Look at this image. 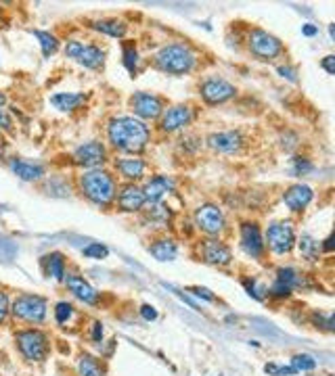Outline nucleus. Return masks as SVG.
Masks as SVG:
<instances>
[{"label": "nucleus", "mask_w": 335, "mask_h": 376, "mask_svg": "<svg viewBox=\"0 0 335 376\" xmlns=\"http://www.w3.org/2000/svg\"><path fill=\"white\" fill-rule=\"evenodd\" d=\"M78 374L80 376H107V366L90 355V353H82L80 359H78Z\"/></svg>", "instance_id": "obj_25"}, {"label": "nucleus", "mask_w": 335, "mask_h": 376, "mask_svg": "<svg viewBox=\"0 0 335 376\" xmlns=\"http://www.w3.org/2000/svg\"><path fill=\"white\" fill-rule=\"evenodd\" d=\"M295 244H298V249H300V256H302L306 262H316V260H318L323 244H320L316 238H312L310 234H302V236L295 240Z\"/></svg>", "instance_id": "obj_28"}, {"label": "nucleus", "mask_w": 335, "mask_h": 376, "mask_svg": "<svg viewBox=\"0 0 335 376\" xmlns=\"http://www.w3.org/2000/svg\"><path fill=\"white\" fill-rule=\"evenodd\" d=\"M302 34H304V36H308V38H312V36H316V34H318V28H316V26H312V24H306V26H302Z\"/></svg>", "instance_id": "obj_46"}, {"label": "nucleus", "mask_w": 335, "mask_h": 376, "mask_svg": "<svg viewBox=\"0 0 335 376\" xmlns=\"http://www.w3.org/2000/svg\"><path fill=\"white\" fill-rule=\"evenodd\" d=\"M32 34L40 40V46H42V55L44 57H51L57 53L59 48V40L51 34V32H42V30H32Z\"/></svg>", "instance_id": "obj_30"}, {"label": "nucleus", "mask_w": 335, "mask_h": 376, "mask_svg": "<svg viewBox=\"0 0 335 376\" xmlns=\"http://www.w3.org/2000/svg\"><path fill=\"white\" fill-rule=\"evenodd\" d=\"M243 287H246V291H248V295L250 297H254V299H258V301H262L264 299V295L262 293H266V291H262V289H258L256 287V280H243Z\"/></svg>", "instance_id": "obj_38"}, {"label": "nucleus", "mask_w": 335, "mask_h": 376, "mask_svg": "<svg viewBox=\"0 0 335 376\" xmlns=\"http://www.w3.org/2000/svg\"><path fill=\"white\" fill-rule=\"evenodd\" d=\"M172 190H174V180L170 176H164V174L153 176L143 186V195H145L147 203H162V199L166 195H170Z\"/></svg>", "instance_id": "obj_19"}, {"label": "nucleus", "mask_w": 335, "mask_h": 376, "mask_svg": "<svg viewBox=\"0 0 335 376\" xmlns=\"http://www.w3.org/2000/svg\"><path fill=\"white\" fill-rule=\"evenodd\" d=\"M239 240H241V249L246 253L254 260H260L266 251V244H264V238H262V232H260V226L256 222H243L241 228H239Z\"/></svg>", "instance_id": "obj_12"}, {"label": "nucleus", "mask_w": 335, "mask_h": 376, "mask_svg": "<svg viewBox=\"0 0 335 376\" xmlns=\"http://www.w3.org/2000/svg\"><path fill=\"white\" fill-rule=\"evenodd\" d=\"M116 170L124 180H128V184H135L137 180H141L145 176L147 163L141 157H135V155L132 157H120L116 161Z\"/></svg>", "instance_id": "obj_21"}, {"label": "nucleus", "mask_w": 335, "mask_h": 376, "mask_svg": "<svg viewBox=\"0 0 335 376\" xmlns=\"http://www.w3.org/2000/svg\"><path fill=\"white\" fill-rule=\"evenodd\" d=\"M42 266H44V272H46V276L49 278H53V280H65V258H63V253H59V251H53V253H49V256H44L42 258Z\"/></svg>", "instance_id": "obj_23"}, {"label": "nucleus", "mask_w": 335, "mask_h": 376, "mask_svg": "<svg viewBox=\"0 0 335 376\" xmlns=\"http://www.w3.org/2000/svg\"><path fill=\"white\" fill-rule=\"evenodd\" d=\"M312 324L316 328H325L327 332H333V314H323V312H314L312 314Z\"/></svg>", "instance_id": "obj_35"}, {"label": "nucleus", "mask_w": 335, "mask_h": 376, "mask_svg": "<svg viewBox=\"0 0 335 376\" xmlns=\"http://www.w3.org/2000/svg\"><path fill=\"white\" fill-rule=\"evenodd\" d=\"M207 147L216 153L233 155L243 147V134L239 130H225V132H214L207 136Z\"/></svg>", "instance_id": "obj_16"}, {"label": "nucleus", "mask_w": 335, "mask_h": 376, "mask_svg": "<svg viewBox=\"0 0 335 376\" xmlns=\"http://www.w3.org/2000/svg\"><path fill=\"white\" fill-rule=\"evenodd\" d=\"M0 130H5V132L13 130V119L5 109H0Z\"/></svg>", "instance_id": "obj_40"}, {"label": "nucleus", "mask_w": 335, "mask_h": 376, "mask_svg": "<svg viewBox=\"0 0 335 376\" xmlns=\"http://www.w3.org/2000/svg\"><path fill=\"white\" fill-rule=\"evenodd\" d=\"M195 63H197V57H195L193 48L189 44H180V42L166 44L155 55L157 69H162L164 73H170V75H184L195 67Z\"/></svg>", "instance_id": "obj_3"}, {"label": "nucleus", "mask_w": 335, "mask_h": 376, "mask_svg": "<svg viewBox=\"0 0 335 376\" xmlns=\"http://www.w3.org/2000/svg\"><path fill=\"white\" fill-rule=\"evenodd\" d=\"M65 287L69 289V293H74V297H78L80 301H84L86 305H94L98 303V293L90 287V283L84 280V276L80 274H65Z\"/></svg>", "instance_id": "obj_20"}, {"label": "nucleus", "mask_w": 335, "mask_h": 376, "mask_svg": "<svg viewBox=\"0 0 335 376\" xmlns=\"http://www.w3.org/2000/svg\"><path fill=\"white\" fill-rule=\"evenodd\" d=\"M191 291H193L195 297H199V299H203V301H209V303L216 301V297L212 295V291H207V289H203V287H193Z\"/></svg>", "instance_id": "obj_41"}, {"label": "nucleus", "mask_w": 335, "mask_h": 376, "mask_svg": "<svg viewBox=\"0 0 335 376\" xmlns=\"http://www.w3.org/2000/svg\"><path fill=\"white\" fill-rule=\"evenodd\" d=\"M291 293H293V291H291L287 285L279 283V280H275V283L270 285V289H268V295L275 297V299H285V297H289Z\"/></svg>", "instance_id": "obj_37"}, {"label": "nucleus", "mask_w": 335, "mask_h": 376, "mask_svg": "<svg viewBox=\"0 0 335 376\" xmlns=\"http://www.w3.org/2000/svg\"><path fill=\"white\" fill-rule=\"evenodd\" d=\"M199 94L207 105H222V102L231 100L237 94V88L231 82L222 80V78H207L199 86Z\"/></svg>", "instance_id": "obj_10"}, {"label": "nucleus", "mask_w": 335, "mask_h": 376, "mask_svg": "<svg viewBox=\"0 0 335 376\" xmlns=\"http://www.w3.org/2000/svg\"><path fill=\"white\" fill-rule=\"evenodd\" d=\"M308 172H312V163H310L308 159H304V157L291 159V174H293V176H304V174H308Z\"/></svg>", "instance_id": "obj_36"}, {"label": "nucleus", "mask_w": 335, "mask_h": 376, "mask_svg": "<svg viewBox=\"0 0 335 376\" xmlns=\"http://www.w3.org/2000/svg\"><path fill=\"white\" fill-rule=\"evenodd\" d=\"M46 312H49V301L32 293H22L11 303V314L28 324H42L46 320Z\"/></svg>", "instance_id": "obj_4"}, {"label": "nucleus", "mask_w": 335, "mask_h": 376, "mask_svg": "<svg viewBox=\"0 0 335 376\" xmlns=\"http://www.w3.org/2000/svg\"><path fill=\"white\" fill-rule=\"evenodd\" d=\"M248 48L254 57H258L260 61H273L277 57L283 55V42L268 34L266 30H260V28H254L248 36Z\"/></svg>", "instance_id": "obj_7"}, {"label": "nucleus", "mask_w": 335, "mask_h": 376, "mask_svg": "<svg viewBox=\"0 0 335 376\" xmlns=\"http://www.w3.org/2000/svg\"><path fill=\"white\" fill-rule=\"evenodd\" d=\"M139 312H141L143 320H147V322H153V320L157 318V310H155L153 305H143Z\"/></svg>", "instance_id": "obj_42"}, {"label": "nucleus", "mask_w": 335, "mask_h": 376, "mask_svg": "<svg viewBox=\"0 0 335 376\" xmlns=\"http://www.w3.org/2000/svg\"><path fill=\"white\" fill-rule=\"evenodd\" d=\"M225 224H227L225 213L214 203H205L195 209V226L212 238L225 230Z\"/></svg>", "instance_id": "obj_9"}, {"label": "nucleus", "mask_w": 335, "mask_h": 376, "mask_svg": "<svg viewBox=\"0 0 335 376\" xmlns=\"http://www.w3.org/2000/svg\"><path fill=\"white\" fill-rule=\"evenodd\" d=\"M107 138L114 149L137 155V153L145 151V147L149 145L151 130L145 121H141L132 115H120V117L109 119Z\"/></svg>", "instance_id": "obj_1"}, {"label": "nucleus", "mask_w": 335, "mask_h": 376, "mask_svg": "<svg viewBox=\"0 0 335 376\" xmlns=\"http://www.w3.org/2000/svg\"><path fill=\"white\" fill-rule=\"evenodd\" d=\"M191 119H193V111L189 105H172L164 109V113L160 115V130L172 134L176 130H182L184 125H189Z\"/></svg>", "instance_id": "obj_13"}, {"label": "nucleus", "mask_w": 335, "mask_h": 376, "mask_svg": "<svg viewBox=\"0 0 335 376\" xmlns=\"http://www.w3.org/2000/svg\"><path fill=\"white\" fill-rule=\"evenodd\" d=\"M90 339L94 341V343H103V324L101 322H94L92 324V332H90Z\"/></svg>", "instance_id": "obj_44"}, {"label": "nucleus", "mask_w": 335, "mask_h": 376, "mask_svg": "<svg viewBox=\"0 0 335 376\" xmlns=\"http://www.w3.org/2000/svg\"><path fill=\"white\" fill-rule=\"evenodd\" d=\"M80 190L90 203L98 207H107L114 203L118 195V184H116V178L107 170L96 168V170H86L80 176Z\"/></svg>", "instance_id": "obj_2"}, {"label": "nucleus", "mask_w": 335, "mask_h": 376, "mask_svg": "<svg viewBox=\"0 0 335 376\" xmlns=\"http://www.w3.org/2000/svg\"><path fill=\"white\" fill-rule=\"evenodd\" d=\"M74 316V305L67 303V301H59L55 305V320L57 324H67V320Z\"/></svg>", "instance_id": "obj_34"}, {"label": "nucleus", "mask_w": 335, "mask_h": 376, "mask_svg": "<svg viewBox=\"0 0 335 376\" xmlns=\"http://www.w3.org/2000/svg\"><path fill=\"white\" fill-rule=\"evenodd\" d=\"M277 71L281 73V78H285V80H289V82H298V78H295V75H298V73H295V69H291V67H287V65H285V67L281 65Z\"/></svg>", "instance_id": "obj_45"}, {"label": "nucleus", "mask_w": 335, "mask_h": 376, "mask_svg": "<svg viewBox=\"0 0 335 376\" xmlns=\"http://www.w3.org/2000/svg\"><path fill=\"white\" fill-rule=\"evenodd\" d=\"M5 102H7V96H5L3 92H0V109H3V107H5Z\"/></svg>", "instance_id": "obj_48"}, {"label": "nucleus", "mask_w": 335, "mask_h": 376, "mask_svg": "<svg viewBox=\"0 0 335 376\" xmlns=\"http://www.w3.org/2000/svg\"><path fill=\"white\" fill-rule=\"evenodd\" d=\"M295 228L291 220H279L273 222L266 230V240L264 244H268V249L277 256H287L289 251L295 247Z\"/></svg>", "instance_id": "obj_6"}, {"label": "nucleus", "mask_w": 335, "mask_h": 376, "mask_svg": "<svg viewBox=\"0 0 335 376\" xmlns=\"http://www.w3.org/2000/svg\"><path fill=\"white\" fill-rule=\"evenodd\" d=\"M291 366L298 372H310V370L316 368V359L312 355H308V353H298V355L291 357Z\"/></svg>", "instance_id": "obj_32"}, {"label": "nucleus", "mask_w": 335, "mask_h": 376, "mask_svg": "<svg viewBox=\"0 0 335 376\" xmlns=\"http://www.w3.org/2000/svg\"><path fill=\"white\" fill-rule=\"evenodd\" d=\"M116 197H118V207H120V211H124V213L141 211V209L147 205V199H145V195H143V188L137 186V184H126V186H122L120 195H116Z\"/></svg>", "instance_id": "obj_18"}, {"label": "nucleus", "mask_w": 335, "mask_h": 376, "mask_svg": "<svg viewBox=\"0 0 335 376\" xmlns=\"http://www.w3.org/2000/svg\"><path fill=\"white\" fill-rule=\"evenodd\" d=\"M314 199V190L308 184H293L283 193V203L289 211L293 213H302Z\"/></svg>", "instance_id": "obj_17"}, {"label": "nucleus", "mask_w": 335, "mask_h": 376, "mask_svg": "<svg viewBox=\"0 0 335 376\" xmlns=\"http://www.w3.org/2000/svg\"><path fill=\"white\" fill-rule=\"evenodd\" d=\"M74 163L80 165V168H86V170H96L98 165L105 163L107 159V151L103 147V143H96V141H90V143H84L80 145L74 155H71Z\"/></svg>", "instance_id": "obj_14"}, {"label": "nucleus", "mask_w": 335, "mask_h": 376, "mask_svg": "<svg viewBox=\"0 0 335 376\" xmlns=\"http://www.w3.org/2000/svg\"><path fill=\"white\" fill-rule=\"evenodd\" d=\"M320 67H323L329 75H333V73H335V57H333V55H327V57L320 61Z\"/></svg>", "instance_id": "obj_43"}, {"label": "nucleus", "mask_w": 335, "mask_h": 376, "mask_svg": "<svg viewBox=\"0 0 335 376\" xmlns=\"http://www.w3.org/2000/svg\"><path fill=\"white\" fill-rule=\"evenodd\" d=\"M5 151H7V143H5V138L0 136V159L5 157Z\"/></svg>", "instance_id": "obj_47"}, {"label": "nucleus", "mask_w": 335, "mask_h": 376, "mask_svg": "<svg viewBox=\"0 0 335 376\" xmlns=\"http://www.w3.org/2000/svg\"><path fill=\"white\" fill-rule=\"evenodd\" d=\"M65 57L78 61L86 69H101L105 63V51L96 44H84L80 40H69L65 44Z\"/></svg>", "instance_id": "obj_8"}, {"label": "nucleus", "mask_w": 335, "mask_h": 376, "mask_svg": "<svg viewBox=\"0 0 335 376\" xmlns=\"http://www.w3.org/2000/svg\"><path fill=\"white\" fill-rule=\"evenodd\" d=\"M17 347L28 361H44L51 351V339L38 328H26L15 334Z\"/></svg>", "instance_id": "obj_5"}, {"label": "nucleus", "mask_w": 335, "mask_h": 376, "mask_svg": "<svg viewBox=\"0 0 335 376\" xmlns=\"http://www.w3.org/2000/svg\"><path fill=\"white\" fill-rule=\"evenodd\" d=\"M130 109L135 111L137 119H157L164 113V100L151 92H135L130 96Z\"/></svg>", "instance_id": "obj_11"}, {"label": "nucleus", "mask_w": 335, "mask_h": 376, "mask_svg": "<svg viewBox=\"0 0 335 376\" xmlns=\"http://www.w3.org/2000/svg\"><path fill=\"white\" fill-rule=\"evenodd\" d=\"M0 21H3V11H0Z\"/></svg>", "instance_id": "obj_49"}, {"label": "nucleus", "mask_w": 335, "mask_h": 376, "mask_svg": "<svg viewBox=\"0 0 335 376\" xmlns=\"http://www.w3.org/2000/svg\"><path fill=\"white\" fill-rule=\"evenodd\" d=\"M201 258L209 266H229L233 262V251L220 238H205L201 240Z\"/></svg>", "instance_id": "obj_15"}, {"label": "nucleus", "mask_w": 335, "mask_h": 376, "mask_svg": "<svg viewBox=\"0 0 335 376\" xmlns=\"http://www.w3.org/2000/svg\"><path fill=\"white\" fill-rule=\"evenodd\" d=\"M170 217H172L170 207L162 203H149V209H145V220L153 226H168Z\"/></svg>", "instance_id": "obj_29"}, {"label": "nucleus", "mask_w": 335, "mask_h": 376, "mask_svg": "<svg viewBox=\"0 0 335 376\" xmlns=\"http://www.w3.org/2000/svg\"><path fill=\"white\" fill-rule=\"evenodd\" d=\"M124 65L130 73H137L139 69V53L135 44H124Z\"/></svg>", "instance_id": "obj_33"}, {"label": "nucleus", "mask_w": 335, "mask_h": 376, "mask_svg": "<svg viewBox=\"0 0 335 376\" xmlns=\"http://www.w3.org/2000/svg\"><path fill=\"white\" fill-rule=\"evenodd\" d=\"M149 253L157 262H174L178 256V247L172 238H160V240H153V244L149 247Z\"/></svg>", "instance_id": "obj_24"}, {"label": "nucleus", "mask_w": 335, "mask_h": 376, "mask_svg": "<svg viewBox=\"0 0 335 376\" xmlns=\"http://www.w3.org/2000/svg\"><path fill=\"white\" fill-rule=\"evenodd\" d=\"M86 100V94L82 92H57L51 96V105L59 111H74Z\"/></svg>", "instance_id": "obj_27"}, {"label": "nucleus", "mask_w": 335, "mask_h": 376, "mask_svg": "<svg viewBox=\"0 0 335 376\" xmlns=\"http://www.w3.org/2000/svg\"><path fill=\"white\" fill-rule=\"evenodd\" d=\"M92 30L109 38H124L128 32V26L122 19H98V21H92Z\"/></svg>", "instance_id": "obj_26"}, {"label": "nucleus", "mask_w": 335, "mask_h": 376, "mask_svg": "<svg viewBox=\"0 0 335 376\" xmlns=\"http://www.w3.org/2000/svg\"><path fill=\"white\" fill-rule=\"evenodd\" d=\"M9 168L17 178L26 180V182H36V180H40L44 176V168L40 163H32V161L17 159V157H13L9 161Z\"/></svg>", "instance_id": "obj_22"}, {"label": "nucleus", "mask_w": 335, "mask_h": 376, "mask_svg": "<svg viewBox=\"0 0 335 376\" xmlns=\"http://www.w3.org/2000/svg\"><path fill=\"white\" fill-rule=\"evenodd\" d=\"M9 314H11V301H9V295L0 291V322H5Z\"/></svg>", "instance_id": "obj_39"}, {"label": "nucleus", "mask_w": 335, "mask_h": 376, "mask_svg": "<svg viewBox=\"0 0 335 376\" xmlns=\"http://www.w3.org/2000/svg\"><path fill=\"white\" fill-rule=\"evenodd\" d=\"M82 256L88 260H105L109 256V249L101 242H90L82 249Z\"/></svg>", "instance_id": "obj_31"}]
</instances>
